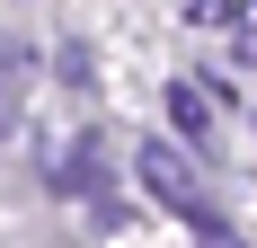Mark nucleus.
Instances as JSON below:
<instances>
[{
    "label": "nucleus",
    "instance_id": "1",
    "mask_svg": "<svg viewBox=\"0 0 257 248\" xmlns=\"http://www.w3.org/2000/svg\"><path fill=\"white\" fill-rule=\"evenodd\" d=\"M142 177H151L160 204H178V213H204V195H195V169H186L169 142H142Z\"/></svg>",
    "mask_w": 257,
    "mask_h": 248
},
{
    "label": "nucleus",
    "instance_id": "2",
    "mask_svg": "<svg viewBox=\"0 0 257 248\" xmlns=\"http://www.w3.org/2000/svg\"><path fill=\"white\" fill-rule=\"evenodd\" d=\"M169 106H178V133H186V142H204V133H213V115H204V98H195L186 80L169 89Z\"/></svg>",
    "mask_w": 257,
    "mask_h": 248
},
{
    "label": "nucleus",
    "instance_id": "3",
    "mask_svg": "<svg viewBox=\"0 0 257 248\" xmlns=\"http://www.w3.org/2000/svg\"><path fill=\"white\" fill-rule=\"evenodd\" d=\"M18 71H27V62L0 45V142H9V124H18Z\"/></svg>",
    "mask_w": 257,
    "mask_h": 248
},
{
    "label": "nucleus",
    "instance_id": "4",
    "mask_svg": "<svg viewBox=\"0 0 257 248\" xmlns=\"http://www.w3.org/2000/svg\"><path fill=\"white\" fill-rule=\"evenodd\" d=\"M231 53H239V62H257V0H248V9H231Z\"/></svg>",
    "mask_w": 257,
    "mask_h": 248
},
{
    "label": "nucleus",
    "instance_id": "5",
    "mask_svg": "<svg viewBox=\"0 0 257 248\" xmlns=\"http://www.w3.org/2000/svg\"><path fill=\"white\" fill-rule=\"evenodd\" d=\"M204 248H239V239H222V230H213V239H204Z\"/></svg>",
    "mask_w": 257,
    "mask_h": 248
}]
</instances>
